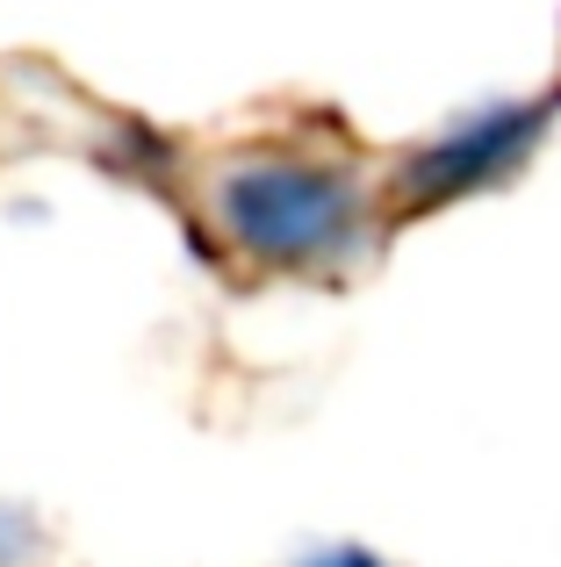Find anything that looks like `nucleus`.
<instances>
[{
    "label": "nucleus",
    "mask_w": 561,
    "mask_h": 567,
    "mask_svg": "<svg viewBox=\"0 0 561 567\" xmlns=\"http://www.w3.org/2000/svg\"><path fill=\"white\" fill-rule=\"evenodd\" d=\"M238 223L274 251H309L346 223V194L317 173H267V181L238 187Z\"/></svg>",
    "instance_id": "obj_1"
}]
</instances>
